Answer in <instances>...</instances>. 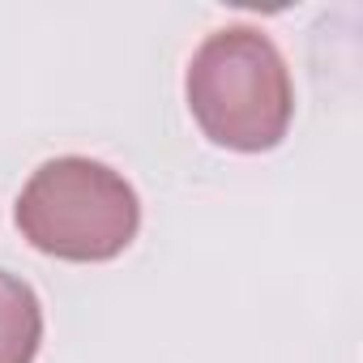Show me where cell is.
I'll list each match as a JSON object with an SVG mask.
<instances>
[{
    "label": "cell",
    "instance_id": "cell-1",
    "mask_svg": "<svg viewBox=\"0 0 363 363\" xmlns=\"http://www.w3.org/2000/svg\"><path fill=\"white\" fill-rule=\"evenodd\" d=\"M189 111L214 145L261 154L274 150L295 111L282 52L252 26L214 30L189 65Z\"/></svg>",
    "mask_w": 363,
    "mask_h": 363
},
{
    "label": "cell",
    "instance_id": "cell-2",
    "mask_svg": "<svg viewBox=\"0 0 363 363\" xmlns=\"http://www.w3.org/2000/svg\"><path fill=\"white\" fill-rule=\"evenodd\" d=\"M18 227L48 257L111 261L133 244L141 227V201L107 162L52 158L18 197Z\"/></svg>",
    "mask_w": 363,
    "mask_h": 363
},
{
    "label": "cell",
    "instance_id": "cell-3",
    "mask_svg": "<svg viewBox=\"0 0 363 363\" xmlns=\"http://www.w3.org/2000/svg\"><path fill=\"white\" fill-rule=\"evenodd\" d=\"M43 342V308L30 282L0 269V363H35Z\"/></svg>",
    "mask_w": 363,
    "mask_h": 363
}]
</instances>
